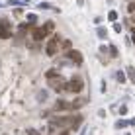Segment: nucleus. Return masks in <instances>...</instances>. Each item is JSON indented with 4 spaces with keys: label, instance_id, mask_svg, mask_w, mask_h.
Segmentation results:
<instances>
[{
    "label": "nucleus",
    "instance_id": "1",
    "mask_svg": "<svg viewBox=\"0 0 135 135\" xmlns=\"http://www.w3.org/2000/svg\"><path fill=\"white\" fill-rule=\"evenodd\" d=\"M47 82L55 92H65L67 90V80H65L61 74H57V76H53V78H47Z\"/></svg>",
    "mask_w": 135,
    "mask_h": 135
},
{
    "label": "nucleus",
    "instance_id": "2",
    "mask_svg": "<svg viewBox=\"0 0 135 135\" xmlns=\"http://www.w3.org/2000/svg\"><path fill=\"white\" fill-rule=\"evenodd\" d=\"M67 90L69 92H80V90H84V80H82L78 74H74L71 80L67 82Z\"/></svg>",
    "mask_w": 135,
    "mask_h": 135
},
{
    "label": "nucleus",
    "instance_id": "3",
    "mask_svg": "<svg viewBox=\"0 0 135 135\" xmlns=\"http://www.w3.org/2000/svg\"><path fill=\"white\" fill-rule=\"evenodd\" d=\"M59 47H61V43H59L57 37H51V39L47 41V47H45V53L49 55V57H53L55 53L59 51Z\"/></svg>",
    "mask_w": 135,
    "mask_h": 135
},
{
    "label": "nucleus",
    "instance_id": "4",
    "mask_svg": "<svg viewBox=\"0 0 135 135\" xmlns=\"http://www.w3.org/2000/svg\"><path fill=\"white\" fill-rule=\"evenodd\" d=\"M12 37V27L8 20H0V39H8Z\"/></svg>",
    "mask_w": 135,
    "mask_h": 135
},
{
    "label": "nucleus",
    "instance_id": "5",
    "mask_svg": "<svg viewBox=\"0 0 135 135\" xmlns=\"http://www.w3.org/2000/svg\"><path fill=\"white\" fill-rule=\"evenodd\" d=\"M67 59H71L74 65H80L82 63V53H80V51L71 49V51H67Z\"/></svg>",
    "mask_w": 135,
    "mask_h": 135
},
{
    "label": "nucleus",
    "instance_id": "6",
    "mask_svg": "<svg viewBox=\"0 0 135 135\" xmlns=\"http://www.w3.org/2000/svg\"><path fill=\"white\" fill-rule=\"evenodd\" d=\"M55 110H57V112H69V110H71V102L59 100L57 104H55Z\"/></svg>",
    "mask_w": 135,
    "mask_h": 135
},
{
    "label": "nucleus",
    "instance_id": "7",
    "mask_svg": "<svg viewBox=\"0 0 135 135\" xmlns=\"http://www.w3.org/2000/svg\"><path fill=\"white\" fill-rule=\"evenodd\" d=\"M31 35H33V39L39 41V39H43V37L47 35V33L43 31V27H33V30H31Z\"/></svg>",
    "mask_w": 135,
    "mask_h": 135
},
{
    "label": "nucleus",
    "instance_id": "8",
    "mask_svg": "<svg viewBox=\"0 0 135 135\" xmlns=\"http://www.w3.org/2000/svg\"><path fill=\"white\" fill-rule=\"evenodd\" d=\"M43 31H45V33H53V31H55V24H53V22H45V26H43Z\"/></svg>",
    "mask_w": 135,
    "mask_h": 135
},
{
    "label": "nucleus",
    "instance_id": "9",
    "mask_svg": "<svg viewBox=\"0 0 135 135\" xmlns=\"http://www.w3.org/2000/svg\"><path fill=\"white\" fill-rule=\"evenodd\" d=\"M82 104H84V100H82V98L74 100V102H71V110H78V108H80Z\"/></svg>",
    "mask_w": 135,
    "mask_h": 135
},
{
    "label": "nucleus",
    "instance_id": "10",
    "mask_svg": "<svg viewBox=\"0 0 135 135\" xmlns=\"http://www.w3.org/2000/svg\"><path fill=\"white\" fill-rule=\"evenodd\" d=\"M71 47H73V41H71V39H65V41H61V49H65V51H71Z\"/></svg>",
    "mask_w": 135,
    "mask_h": 135
},
{
    "label": "nucleus",
    "instance_id": "11",
    "mask_svg": "<svg viewBox=\"0 0 135 135\" xmlns=\"http://www.w3.org/2000/svg\"><path fill=\"white\" fill-rule=\"evenodd\" d=\"M39 8H43V10H53V12H59V8H53V4H47V2H41Z\"/></svg>",
    "mask_w": 135,
    "mask_h": 135
},
{
    "label": "nucleus",
    "instance_id": "12",
    "mask_svg": "<svg viewBox=\"0 0 135 135\" xmlns=\"http://www.w3.org/2000/svg\"><path fill=\"white\" fill-rule=\"evenodd\" d=\"M30 27H31L30 24H20V26H18V31H20V33H22V35H24V33H26V31H27V30H30Z\"/></svg>",
    "mask_w": 135,
    "mask_h": 135
},
{
    "label": "nucleus",
    "instance_id": "13",
    "mask_svg": "<svg viewBox=\"0 0 135 135\" xmlns=\"http://www.w3.org/2000/svg\"><path fill=\"white\" fill-rule=\"evenodd\" d=\"M115 78H118V82H125V73L118 71V73H115Z\"/></svg>",
    "mask_w": 135,
    "mask_h": 135
},
{
    "label": "nucleus",
    "instance_id": "14",
    "mask_svg": "<svg viewBox=\"0 0 135 135\" xmlns=\"http://www.w3.org/2000/svg\"><path fill=\"white\" fill-rule=\"evenodd\" d=\"M35 22H37V16H35V14H27V24H35Z\"/></svg>",
    "mask_w": 135,
    "mask_h": 135
},
{
    "label": "nucleus",
    "instance_id": "15",
    "mask_svg": "<svg viewBox=\"0 0 135 135\" xmlns=\"http://www.w3.org/2000/svg\"><path fill=\"white\" fill-rule=\"evenodd\" d=\"M57 74H59V73L55 71V69H49V71L45 73V76H47V78H53V76H57Z\"/></svg>",
    "mask_w": 135,
    "mask_h": 135
},
{
    "label": "nucleus",
    "instance_id": "16",
    "mask_svg": "<svg viewBox=\"0 0 135 135\" xmlns=\"http://www.w3.org/2000/svg\"><path fill=\"white\" fill-rule=\"evenodd\" d=\"M127 12L131 14V16H135V2H129L127 4Z\"/></svg>",
    "mask_w": 135,
    "mask_h": 135
},
{
    "label": "nucleus",
    "instance_id": "17",
    "mask_svg": "<svg viewBox=\"0 0 135 135\" xmlns=\"http://www.w3.org/2000/svg\"><path fill=\"white\" fill-rule=\"evenodd\" d=\"M127 74H129V78L135 82V69H133V67H127Z\"/></svg>",
    "mask_w": 135,
    "mask_h": 135
},
{
    "label": "nucleus",
    "instance_id": "18",
    "mask_svg": "<svg viewBox=\"0 0 135 135\" xmlns=\"http://www.w3.org/2000/svg\"><path fill=\"white\" fill-rule=\"evenodd\" d=\"M106 35H108V31H106L104 27H98V37H102V39H104Z\"/></svg>",
    "mask_w": 135,
    "mask_h": 135
},
{
    "label": "nucleus",
    "instance_id": "19",
    "mask_svg": "<svg viewBox=\"0 0 135 135\" xmlns=\"http://www.w3.org/2000/svg\"><path fill=\"white\" fill-rule=\"evenodd\" d=\"M37 98H39V102H43L45 98H47V92H45V90H41L39 94H37Z\"/></svg>",
    "mask_w": 135,
    "mask_h": 135
},
{
    "label": "nucleus",
    "instance_id": "20",
    "mask_svg": "<svg viewBox=\"0 0 135 135\" xmlns=\"http://www.w3.org/2000/svg\"><path fill=\"white\" fill-rule=\"evenodd\" d=\"M108 20L115 22V20H118V12H110V14H108Z\"/></svg>",
    "mask_w": 135,
    "mask_h": 135
},
{
    "label": "nucleus",
    "instance_id": "21",
    "mask_svg": "<svg viewBox=\"0 0 135 135\" xmlns=\"http://www.w3.org/2000/svg\"><path fill=\"white\" fill-rule=\"evenodd\" d=\"M110 53H112V55H114V57H118V49H115V47H114V45H110Z\"/></svg>",
    "mask_w": 135,
    "mask_h": 135
},
{
    "label": "nucleus",
    "instance_id": "22",
    "mask_svg": "<svg viewBox=\"0 0 135 135\" xmlns=\"http://www.w3.org/2000/svg\"><path fill=\"white\" fill-rule=\"evenodd\" d=\"M118 112H119V114H122V115H125V114H127V106H122V108H119Z\"/></svg>",
    "mask_w": 135,
    "mask_h": 135
},
{
    "label": "nucleus",
    "instance_id": "23",
    "mask_svg": "<svg viewBox=\"0 0 135 135\" xmlns=\"http://www.w3.org/2000/svg\"><path fill=\"white\" fill-rule=\"evenodd\" d=\"M22 12H24V10H20V8H16V10H14V16H18V18H22Z\"/></svg>",
    "mask_w": 135,
    "mask_h": 135
},
{
    "label": "nucleus",
    "instance_id": "24",
    "mask_svg": "<svg viewBox=\"0 0 135 135\" xmlns=\"http://www.w3.org/2000/svg\"><path fill=\"white\" fill-rule=\"evenodd\" d=\"M114 31H115V33H119V31H122V26H119V24H114Z\"/></svg>",
    "mask_w": 135,
    "mask_h": 135
},
{
    "label": "nucleus",
    "instance_id": "25",
    "mask_svg": "<svg viewBox=\"0 0 135 135\" xmlns=\"http://www.w3.org/2000/svg\"><path fill=\"white\" fill-rule=\"evenodd\" d=\"M26 133H27V135H39V131H35V129H27Z\"/></svg>",
    "mask_w": 135,
    "mask_h": 135
},
{
    "label": "nucleus",
    "instance_id": "26",
    "mask_svg": "<svg viewBox=\"0 0 135 135\" xmlns=\"http://www.w3.org/2000/svg\"><path fill=\"white\" fill-rule=\"evenodd\" d=\"M131 37H133V43H135V31H133V35H131Z\"/></svg>",
    "mask_w": 135,
    "mask_h": 135
}]
</instances>
